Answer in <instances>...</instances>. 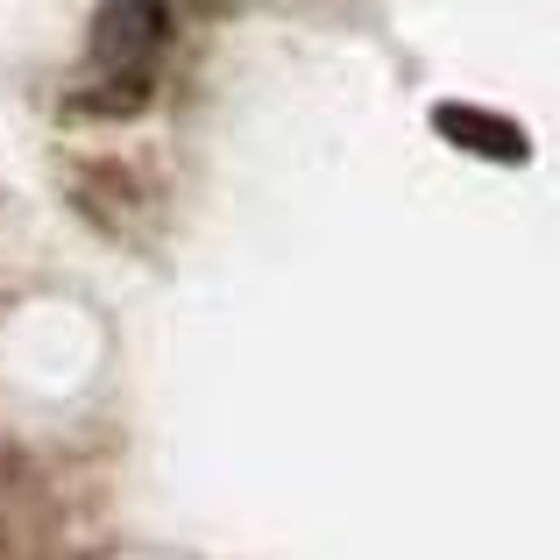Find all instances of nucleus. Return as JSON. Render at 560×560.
Returning <instances> with one entry per match:
<instances>
[{
    "mask_svg": "<svg viewBox=\"0 0 560 560\" xmlns=\"http://www.w3.org/2000/svg\"><path fill=\"white\" fill-rule=\"evenodd\" d=\"M171 36V0H107L93 22V50L107 71H142Z\"/></svg>",
    "mask_w": 560,
    "mask_h": 560,
    "instance_id": "nucleus-1",
    "label": "nucleus"
},
{
    "mask_svg": "<svg viewBox=\"0 0 560 560\" xmlns=\"http://www.w3.org/2000/svg\"><path fill=\"white\" fill-rule=\"evenodd\" d=\"M433 128L447 142H462V150L490 156V164H525V156H533V136H525V128L497 121V114H482V107H433Z\"/></svg>",
    "mask_w": 560,
    "mask_h": 560,
    "instance_id": "nucleus-2",
    "label": "nucleus"
},
{
    "mask_svg": "<svg viewBox=\"0 0 560 560\" xmlns=\"http://www.w3.org/2000/svg\"><path fill=\"white\" fill-rule=\"evenodd\" d=\"M150 71H107L100 85H79V93L65 100L71 114H85V121H136L142 107H150Z\"/></svg>",
    "mask_w": 560,
    "mask_h": 560,
    "instance_id": "nucleus-3",
    "label": "nucleus"
},
{
    "mask_svg": "<svg viewBox=\"0 0 560 560\" xmlns=\"http://www.w3.org/2000/svg\"><path fill=\"white\" fill-rule=\"evenodd\" d=\"M71 199H79L100 228H121V220L136 213V185H128V171L107 164V156H93V164L71 171Z\"/></svg>",
    "mask_w": 560,
    "mask_h": 560,
    "instance_id": "nucleus-4",
    "label": "nucleus"
}]
</instances>
